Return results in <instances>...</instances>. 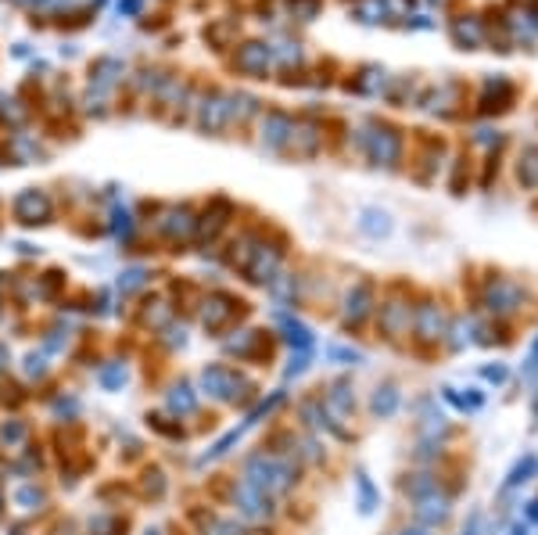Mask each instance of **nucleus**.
I'll return each instance as SVG.
<instances>
[{
    "instance_id": "a211bd4d",
    "label": "nucleus",
    "mask_w": 538,
    "mask_h": 535,
    "mask_svg": "<svg viewBox=\"0 0 538 535\" xmlns=\"http://www.w3.org/2000/svg\"><path fill=\"white\" fill-rule=\"evenodd\" d=\"M323 356H327V363H338V366H359V363H366V356L359 349H352V345H327Z\"/></svg>"
},
{
    "instance_id": "a878e982",
    "label": "nucleus",
    "mask_w": 538,
    "mask_h": 535,
    "mask_svg": "<svg viewBox=\"0 0 538 535\" xmlns=\"http://www.w3.org/2000/svg\"><path fill=\"white\" fill-rule=\"evenodd\" d=\"M362 220H366V223H362V231H370V234H388V231H391V223H388V216H384V212H381V216H377V212H366Z\"/></svg>"
},
{
    "instance_id": "9d476101",
    "label": "nucleus",
    "mask_w": 538,
    "mask_h": 535,
    "mask_svg": "<svg viewBox=\"0 0 538 535\" xmlns=\"http://www.w3.org/2000/svg\"><path fill=\"white\" fill-rule=\"evenodd\" d=\"M538 478V453H524L513 468H510V475L502 481V489H499V496H510V492H517V489H524L528 481H535Z\"/></svg>"
},
{
    "instance_id": "ddd939ff",
    "label": "nucleus",
    "mask_w": 538,
    "mask_h": 535,
    "mask_svg": "<svg viewBox=\"0 0 538 535\" xmlns=\"http://www.w3.org/2000/svg\"><path fill=\"white\" fill-rule=\"evenodd\" d=\"M284 342L295 349V353H312V345H316V334L295 320V316H284Z\"/></svg>"
},
{
    "instance_id": "39448f33",
    "label": "nucleus",
    "mask_w": 538,
    "mask_h": 535,
    "mask_svg": "<svg viewBox=\"0 0 538 535\" xmlns=\"http://www.w3.org/2000/svg\"><path fill=\"white\" fill-rule=\"evenodd\" d=\"M413 518H417L420 529H442L452 521V496L445 492H431V496H420L413 499Z\"/></svg>"
},
{
    "instance_id": "72a5a7b5",
    "label": "nucleus",
    "mask_w": 538,
    "mask_h": 535,
    "mask_svg": "<svg viewBox=\"0 0 538 535\" xmlns=\"http://www.w3.org/2000/svg\"><path fill=\"white\" fill-rule=\"evenodd\" d=\"M399 535H431V529H420V525H410V529H402Z\"/></svg>"
},
{
    "instance_id": "f8f14e48",
    "label": "nucleus",
    "mask_w": 538,
    "mask_h": 535,
    "mask_svg": "<svg viewBox=\"0 0 538 535\" xmlns=\"http://www.w3.org/2000/svg\"><path fill=\"white\" fill-rule=\"evenodd\" d=\"M442 399L449 406H456L460 414H478L481 406H484V392L481 388H452V385H445L442 388Z\"/></svg>"
},
{
    "instance_id": "1a4fd4ad",
    "label": "nucleus",
    "mask_w": 538,
    "mask_h": 535,
    "mask_svg": "<svg viewBox=\"0 0 538 535\" xmlns=\"http://www.w3.org/2000/svg\"><path fill=\"white\" fill-rule=\"evenodd\" d=\"M399 410H402V392H399V385H395V381L377 385L373 396H370V414L381 417V420H391Z\"/></svg>"
},
{
    "instance_id": "f3484780",
    "label": "nucleus",
    "mask_w": 538,
    "mask_h": 535,
    "mask_svg": "<svg viewBox=\"0 0 538 535\" xmlns=\"http://www.w3.org/2000/svg\"><path fill=\"white\" fill-rule=\"evenodd\" d=\"M445 334H452V338H445L452 353H463L467 345H474V338H471L474 334V324L471 320H456L452 327H445Z\"/></svg>"
},
{
    "instance_id": "9b49d317",
    "label": "nucleus",
    "mask_w": 538,
    "mask_h": 535,
    "mask_svg": "<svg viewBox=\"0 0 538 535\" xmlns=\"http://www.w3.org/2000/svg\"><path fill=\"white\" fill-rule=\"evenodd\" d=\"M323 403H327V410L334 417H349L356 410V392H352V381H334L330 388H327V396H323Z\"/></svg>"
},
{
    "instance_id": "dca6fc26",
    "label": "nucleus",
    "mask_w": 538,
    "mask_h": 535,
    "mask_svg": "<svg viewBox=\"0 0 538 535\" xmlns=\"http://www.w3.org/2000/svg\"><path fill=\"white\" fill-rule=\"evenodd\" d=\"M169 410L177 417H187L198 410V396L190 392V385H173V392H169Z\"/></svg>"
},
{
    "instance_id": "5701e85b",
    "label": "nucleus",
    "mask_w": 538,
    "mask_h": 535,
    "mask_svg": "<svg viewBox=\"0 0 538 535\" xmlns=\"http://www.w3.org/2000/svg\"><path fill=\"white\" fill-rule=\"evenodd\" d=\"M122 529L119 518H112V514H97V518H90V535H116Z\"/></svg>"
},
{
    "instance_id": "2eb2a0df",
    "label": "nucleus",
    "mask_w": 538,
    "mask_h": 535,
    "mask_svg": "<svg viewBox=\"0 0 538 535\" xmlns=\"http://www.w3.org/2000/svg\"><path fill=\"white\" fill-rule=\"evenodd\" d=\"M431 492H438V478L431 475V471H417V475H406L402 478V496H431Z\"/></svg>"
},
{
    "instance_id": "0eeeda50",
    "label": "nucleus",
    "mask_w": 538,
    "mask_h": 535,
    "mask_svg": "<svg viewBox=\"0 0 538 535\" xmlns=\"http://www.w3.org/2000/svg\"><path fill=\"white\" fill-rule=\"evenodd\" d=\"M377 324H381V334L395 342V338L410 334V327H413V313H410L406 302H388V305H381Z\"/></svg>"
},
{
    "instance_id": "4be33fe9",
    "label": "nucleus",
    "mask_w": 538,
    "mask_h": 535,
    "mask_svg": "<svg viewBox=\"0 0 538 535\" xmlns=\"http://www.w3.org/2000/svg\"><path fill=\"white\" fill-rule=\"evenodd\" d=\"M212 305H216V309L205 313V327H208V331H219V327L230 320V309H227V298H216Z\"/></svg>"
},
{
    "instance_id": "412c9836",
    "label": "nucleus",
    "mask_w": 538,
    "mask_h": 535,
    "mask_svg": "<svg viewBox=\"0 0 538 535\" xmlns=\"http://www.w3.org/2000/svg\"><path fill=\"white\" fill-rule=\"evenodd\" d=\"M97 381H101V388H108V392H116L126 385V366L122 363H112V366H105L101 374H97Z\"/></svg>"
},
{
    "instance_id": "f03ea898",
    "label": "nucleus",
    "mask_w": 538,
    "mask_h": 535,
    "mask_svg": "<svg viewBox=\"0 0 538 535\" xmlns=\"http://www.w3.org/2000/svg\"><path fill=\"white\" fill-rule=\"evenodd\" d=\"M240 388H248V381L240 377L234 366H227V363H212V366L201 370V392L212 396V399H219V403H238Z\"/></svg>"
},
{
    "instance_id": "7c9ffc66",
    "label": "nucleus",
    "mask_w": 538,
    "mask_h": 535,
    "mask_svg": "<svg viewBox=\"0 0 538 535\" xmlns=\"http://www.w3.org/2000/svg\"><path fill=\"white\" fill-rule=\"evenodd\" d=\"M460 535H484V529H481V514H471V525Z\"/></svg>"
},
{
    "instance_id": "c756f323",
    "label": "nucleus",
    "mask_w": 538,
    "mask_h": 535,
    "mask_svg": "<svg viewBox=\"0 0 538 535\" xmlns=\"http://www.w3.org/2000/svg\"><path fill=\"white\" fill-rule=\"evenodd\" d=\"M521 521L538 525V496H535V499H528V507H524V518H521Z\"/></svg>"
},
{
    "instance_id": "cd10ccee",
    "label": "nucleus",
    "mask_w": 538,
    "mask_h": 535,
    "mask_svg": "<svg viewBox=\"0 0 538 535\" xmlns=\"http://www.w3.org/2000/svg\"><path fill=\"white\" fill-rule=\"evenodd\" d=\"M309 363H312V353H295V356H291V363H288V370H284V374H288V377H301V374L309 370Z\"/></svg>"
},
{
    "instance_id": "e433bc0d",
    "label": "nucleus",
    "mask_w": 538,
    "mask_h": 535,
    "mask_svg": "<svg viewBox=\"0 0 538 535\" xmlns=\"http://www.w3.org/2000/svg\"><path fill=\"white\" fill-rule=\"evenodd\" d=\"M0 507H4V499H0Z\"/></svg>"
},
{
    "instance_id": "f704fd0d",
    "label": "nucleus",
    "mask_w": 538,
    "mask_h": 535,
    "mask_svg": "<svg viewBox=\"0 0 538 535\" xmlns=\"http://www.w3.org/2000/svg\"><path fill=\"white\" fill-rule=\"evenodd\" d=\"M7 359H11V356H7V345L0 342V370H4V363H7Z\"/></svg>"
},
{
    "instance_id": "f257e3e1",
    "label": "nucleus",
    "mask_w": 538,
    "mask_h": 535,
    "mask_svg": "<svg viewBox=\"0 0 538 535\" xmlns=\"http://www.w3.org/2000/svg\"><path fill=\"white\" fill-rule=\"evenodd\" d=\"M240 481L262 489L266 496H284L299 481V468L284 453H251L244 460V478Z\"/></svg>"
},
{
    "instance_id": "b1692460",
    "label": "nucleus",
    "mask_w": 538,
    "mask_h": 535,
    "mask_svg": "<svg viewBox=\"0 0 538 535\" xmlns=\"http://www.w3.org/2000/svg\"><path fill=\"white\" fill-rule=\"evenodd\" d=\"M481 377L488 385H506L510 381V366L506 363H488V366H481Z\"/></svg>"
},
{
    "instance_id": "6e6552de",
    "label": "nucleus",
    "mask_w": 538,
    "mask_h": 535,
    "mask_svg": "<svg viewBox=\"0 0 538 535\" xmlns=\"http://www.w3.org/2000/svg\"><path fill=\"white\" fill-rule=\"evenodd\" d=\"M370 313H373V288H370V284H356V288L345 295V316H341V324H345V327H359Z\"/></svg>"
},
{
    "instance_id": "c9c22d12",
    "label": "nucleus",
    "mask_w": 538,
    "mask_h": 535,
    "mask_svg": "<svg viewBox=\"0 0 538 535\" xmlns=\"http://www.w3.org/2000/svg\"><path fill=\"white\" fill-rule=\"evenodd\" d=\"M147 535H162V532H147Z\"/></svg>"
},
{
    "instance_id": "7ed1b4c3",
    "label": "nucleus",
    "mask_w": 538,
    "mask_h": 535,
    "mask_svg": "<svg viewBox=\"0 0 538 535\" xmlns=\"http://www.w3.org/2000/svg\"><path fill=\"white\" fill-rule=\"evenodd\" d=\"M524 288L517 284V281H510V277H495V281H488V288H484V295H481V305L488 309V313H495V316H510V313H517L521 305H524Z\"/></svg>"
},
{
    "instance_id": "c85d7f7f",
    "label": "nucleus",
    "mask_w": 538,
    "mask_h": 535,
    "mask_svg": "<svg viewBox=\"0 0 538 535\" xmlns=\"http://www.w3.org/2000/svg\"><path fill=\"white\" fill-rule=\"evenodd\" d=\"M25 374H29V377H44V374H47V363H44V356H36V353H33V356H25Z\"/></svg>"
},
{
    "instance_id": "2f4dec72",
    "label": "nucleus",
    "mask_w": 538,
    "mask_h": 535,
    "mask_svg": "<svg viewBox=\"0 0 538 535\" xmlns=\"http://www.w3.org/2000/svg\"><path fill=\"white\" fill-rule=\"evenodd\" d=\"M216 532L219 535H240V525H234V521H219V525H216Z\"/></svg>"
},
{
    "instance_id": "4468645a",
    "label": "nucleus",
    "mask_w": 538,
    "mask_h": 535,
    "mask_svg": "<svg viewBox=\"0 0 538 535\" xmlns=\"http://www.w3.org/2000/svg\"><path fill=\"white\" fill-rule=\"evenodd\" d=\"M356 507L359 514H373L381 507V492H377V485L370 481V475L362 468L356 471Z\"/></svg>"
},
{
    "instance_id": "6ab92c4d",
    "label": "nucleus",
    "mask_w": 538,
    "mask_h": 535,
    "mask_svg": "<svg viewBox=\"0 0 538 535\" xmlns=\"http://www.w3.org/2000/svg\"><path fill=\"white\" fill-rule=\"evenodd\" d=\"M15 503H18L22 510H40V507L47 503V496H44V489H36V485H22V489L15 492Z\"/></svg>"
},
{
    "instance_id": "423d86ee",
    "label": "nucleus",
    "mask_w": 538,
    "mask_h": 535,
    "mask_svg": "<svg viewBox=\"0 0 538 535\" xmlns=\"http://www.w3.org/2000/svg\"><path fill=\"white\" fill-rule=\"evenodd\" d=\"M445 313L438 302H420L417 313H413V334L423 345H434V342H445Z\"/></svg>"
},
{
    "instance_id": "20e7f679",
    "label": "nucleus",
    "mask_w": 538,
    "mask_h": 535,
    "mask_svg": "<svg viewBox=\"0 0 538 535\" xmlns=\"http://www.w3.org/2000/svg\"><path fill=\"white\" fill-rule=\"evenodd\" d=\"M234 507L244 521H266L273 518V496H266L262 489L248 485V481H238L234 485Z\"/></svg>"
},
{
    "instance_id": "393cba45",
    "label": "nucleus",
    "mask_w": 538,
    "mask_h": 535,
    "mask_svg": "<svg viewBox=\"0 0 538 535\" xmlns=\"http://www.w3.org/2000/svg\"><path fill=\"white\" fill-rule=\"evenodd\" d=\"M521 377H524V381H535L538 377V338L528 345V356L521 363Z\"/></svg>"
},
{
    "instance_id": "473e14b6",
    "label": "nucleus",
    "mask_w": 538,
    "mask_h": 535,
    "mask_svg": "<svg viewBox=\"0 0 538 535\" xmlns=\"http://www.w3.org/2000/svg\"><path fill=\"white\" fill-rule=\"evenodd\" d=\"M506 535H532V525H528V521H513Z\"/></svg>"
},
{
    "instance_id": "bb28decb",
    "label": "nucleus",
    "mask_w": 538,
    "mask_h": 535,
    "mask_svg": "<svg viewBox=\"0 0 538 535\" xmlns=\"http://www.w3.org/2000/svg\"><path fill=\"white\" fill-rule=\"evenodd\" d=\"M0 438H4L7 446H18V442L25 438V424H18V420H11V424H4V427H0Z\"/></svg>"
},
{
    "instance_id": "aec40b11",
    "label": "nucleus",
    "mask_w": 538,
    "mask_h": 535,
    "mask_svg": "<svg viewBox=\"0 0 538 535\" xmlns=\"http://www.w3.org/2000/svg\"><path fill=\"white\" fill-rule=\"evenodd\" d=\"M521 183L524 187H538V148H528L521 159Z\"/></svg>"
}]
</instances>
